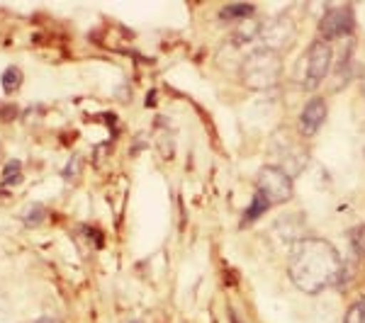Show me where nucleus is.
Segmentation results:
<instances>
[{
  "mask_svg": "<svg viewBox=\"0 0 365 323\" xmlns=\"http://www.w3.org/2000/svg\"><path fill=\"white\" fill-rule=\"evenodd\" d=\"M319 39L324 42H331L339 37H351L353 29H356V15H353L351 5H334L319 20Z\"/></svg>",
  "mask_w": 365,
  "mask_h": 323,
  "instance_id": "7",
  "label": "nucleus"
},
{
  "mask_svg": "<svg viewBox=\"0 0 365 323\" xmlns=\"http://www.w3.org/2000/svg\"><path fill=\"white\" fill-rule=\"evenodd\" d=\"M34 323H56L54 319H51V316H42V319H37Z\"/></svg>",
  "mask_w": 365,
  "mask_h": 323,
  "instance_id": "18",
  "label": "nucleus"
},
{
  "mask_svg": "<svg viewBox=\"0 0 365 323\" xmlns=\"http://www.w3.org/2000/svg\"><path fill=\"white\" fill-rule=\"evenodd\" d=\"M349 243L356 255H365V224L353 226L349 231Z\"/></svg>",
  "mask_w": 365,
  "mask_h": 323,
  "instance_id": "14",
  "label": "nucleus"
},
{
  "mask_svg": "<svg viewBox=\"0 0 365 323\" xmlns=\"http://www.w3.org/2000/svg\"><path fill=\"white\" fill-rule=\"evenodd\" d=\"M270 207H273V204H270L268 199L256 190V192H253V197H251V204L246 207L244 216H241V226L256 224V221L261 219L263 214H268V209H270Z\"/></svg>",
  "mask_w": 365,
  "mask_h": 323,
  "instance_id": "10",
  "label": "nucleus"
},
{
  "mask_svg": "<svg viewBox=\"0 0 365 323\" xmlns=\"http://www.w3.org/2000/svg\"><path fill=\"white\" fill-rule=\"evenodd\" d=\"M331 63H334L331 44L324 42V39H314L307 46V51H304V68L302 75H299V83H302L304 90H317L329 78Z\"/></svg>",
  "mask_w": 365,
  "mask_h": 323,
  "instance_id": "3",
  "label": "nucleus"
},
{
  "mask_svg": "<svg viewBox=\"0 0 365 323\" xmlns=\"http://www.w3.org/2000/svg\"><path fill=\"white\" fill-rule=\"evenodd\" d=\"M239 75H241V83L249 88V90H258V92L273 90L282 78V58L280 54L263 49V46L261 49H253L241 61Z\"/></svg>",
  "mask_w": 365,
  "mask_h": 323,
  "instance_id": "2",
  "label": "nucleus"
},
{
  "mask_svg": "<svg viewBox=\"0 0 365 323\" xmlns=\"http://www.w3.org/2000/svg\"><path fill=\"white\" fill-rule=\"evenodd\" d=\"M261 32H263V25L251 17V20L241 22V25L234 29V44L244 46V44L256 42V39H261Z\"/></svg>",
  "mask_w": 365,
  "mask_h": 323,
  "instance_id": "11",
  "label": "nucleus"
},
{
  "mask_svg": "<svg viewBox=\"0 0 365 323\" xmlns=\"http://www.w3.org/2000/svg\"><path fill=\"white\" fill-rule=\"evenodd\" d=\"M256 190L268 199L273 207L287 204L295 195V180L280 166H263L256 175Z\"/></svg>",
  "mask_w": 365,
  "mask_h": 323,
  "instance_id": "4",
  "label": "nucleus"
},
{
  "mask_svg": "<svg viewBox=\"0 0 365 323\" xmlns=\"http://www.w3.org/2000/svg\"><path fill=\"white\" fill-rule=\"evenodd\" d=\"M327 115H329L327 100L319 95L309 97L307 102L302 105V110H299V120H297L299 137L314 139L317 134H319V129L324 127V122H327Z\"/></svg>",
  "mask_w": 365,
  "mask_h": 323,
  "instance_id": "8",
  "label": "nucleus"
},
{
  "mask_svg": "<svg viewBox=\"0 0 365 323\" xmlns=\"http://www.w3.org/2000/svg\"><path fill=\"white\" fill-rule=\"evenodd\" d=\"M22 178V163L20 161H8V166L3 170V183L5 185H13V183H20Z\"/></svg>",
  "mask_w": 365,
  "mask_h": 323,
  "instance_id": "17",
  "label": "nucleus"
},
{
  "mask_svg": "<svg viewBox=\"0 0 365 323\" xmlns=\"http://www.w3.org/2000/svg\"><path fill=\"white\" fill-rule=\"evenodd\" d=\"M344 260L341 253L324 238H302L290 245L287 275L299 292L314 297L322 295L327 287L339 285L344 280Z\"/></svg>",
  "mask_w": 365,
  "mask_h": 323,
  "instance_id": "1",
  "label": "nucleus"
},
{
  "mask_svg": "<svg viewBox=\"0 0 365 323\" xmlns=\"http://www.w3.org/2000/svg\"><path fill=\"white\" fill-rule=\"evenodd\" d=\"M361 144H363V158H365V125H363V132H361Z\"/></svg>",
  "mask_w": 365,
  "mask_h": 323,
  "instance_id": "19",
  "label": "nucleus"
},
{
  "mask_svg": "<svg viewBox=\"0 0 365 323\" xmlns=\"http://www.w3.org/2000/svg\"><path fill=\"white\" fill-rule=\"evenodd\" d=\"M253 13H256V8L249 3H232V5H227V8H222L220 17L225 22H237V25H241V22L251 20Z\"/></svg>",
  "mask_w": 365,
  "mask_h": 323,
  "instance_id": "12",
  "label": "nucleus"
},
{
  "mask_svg": "<svg viewBox=\"0 0 365 323\" xmlns=\"http://www.w3.org/2000/svg\"><path fill=\"white\" fill-rule=\"evenodd\" d=\"M44 214H46V209L42 204H32V207H27L22 211V221H25L27 226H39L44 221Z\"/></svg>",
  "mask_w": 365,
  "mask_h": 323,
  "instance_id": "15",
  "label": "nucleus"
},
{
  "mask_svg": "<svg viewBox=\"0 0 365 323\" xmlns=\"http://www.w3.org/2000/svg\"><path fill=\"white\" fill-rule=\"evenodd\" d=\"M361 90H363V97H365V70H363V75H361Z\"/></svg>",
  "mask_w": 365,
  "mask_h": 323,
  "instance_id": "20",
  "label": "nucleus"
},
{
  "mask_svg": "<svg viewBox=\"0 0 365 323\" xmlns=\"http://www.w3.org/2000/svg\"><path fill=\"white\" fill-rule=\"evenodd\" d=\"M0 83H3V90L8 92V95H13L17 88L22 85V70L17 66H8L3 70V78H0Z\"/></svg>",
  "mask_w": 365,
  "mask_h": 323,
  "instance_id": "13",
  "label": "nucleus"
},
{
  "mask_svg": "<svg viewBox=\"0 0 365 323\" xmlns=\"http://www.w3.org/2000/svg\"><path fill=\"white\" fill-rule=\"evenodd\" d=\"M273 151L282 161L280 168L287 170V175H292V178H295L297 173H302L304 166L309 163V151L304 149L302 141H297L290 132H275Z\"/></svg>",
  "mask_w": 365,
  "mask_h": 323,
  "instance_id": "5",
  "label": "nucleus"
},
{
  "mask_svg": "<svg viewBox=\"0 0 365 323\" xmlns=\"http://www.w3.org/2000/svg\"><path fill=\"white\" fill-rule=\"evenodd\" d=\"M334 78H336V83H334V90H341L344 85L351 83V78H353V44L351 42L344 49L341 58L336 61V70H334Z\"/></svg>",
  "mask_w": 365,
  "mask_h": 323,
  "instance_id": "9",
  "label": "nucleus"
},
{
  "mask_svg": "<svg viewBox=\"0 0 365 323\" xmlns=\"http://www.w3.org/2000/svg\"><path fill=\"white\" fill-rule=\"evenodd\" d=\"M129 323H137V321H129Z\"/></svg>",
  "mask_w": 365,
  "mask_h": 323,
  "instance_id": "21",
  "label": "nucleus"
},
{
  "mask_svg": "<svg viewBox=\"0 0 365 323\" xmlns=\"http://www.w3.org/2000/svg\"><path fill=\"white\" fill-rule=\"evenodd\" d=\"M297 39V25L290 15H278L263 25V32H261V42H263V49H270L275 54H282L285 49H290Z\"/></svg>",
  "mask_w": 365,
  "mask_h": 323,
  "instance_id": "6",
  "label": "nucleus"
},
{
  "mask_svg": "<svg viewBox=\"0 0 365 323\" xmlns=\"http://www.w3.org/2000/svg\"><path fill=\"white\" fill-rule=\"evenodd\" d=\"M344 323H365V299H358L346 309Z\"/></svg>",
  "mask_w": 365,
  "mask_h": 323,
  "instance_id": "16",
  "label": "nucleus"
}]
</instances>
